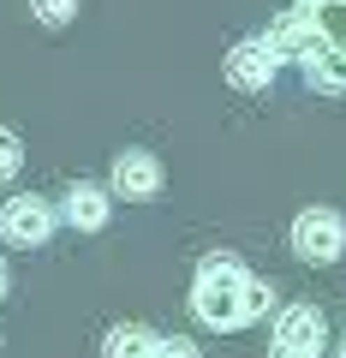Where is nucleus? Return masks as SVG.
Listing matches in <instances>:
<instances>
[{
  "label": "nucleus",
  "mask_w": 346,
  "mask_h": 358,
  "mask_svg": "<svg viewBox=\"0 0 346 358\" xmlns=\"http://www.w3.org/2000/svg\"><path fill=\"white\" fill-rule=\"evenodd\" d=\"M298 6H317V0H298Z\"/></svg>",
  "instance_id": "dca6fc26"
},
{
  "label": "nucleus",
  "mask_w": 346,
  "mask_h": 358,
  "mask_svg": "<svg viewBox=\"0 0 346 358\" xmlns=\"http://www.w3.org/2000/svg\"><path fill=\"white\" fill-rule=\"evenodd\" d=\"M334 358H346V346H340V352H334Z\"/></svg>",
  "instance_id": "f3484780"
},
{
  "label": "nucleus",
  "mask_w": 346,
  "mask_h": 358,
  "mask_svg": "<svg viewBox=\"0 0 346 358\" xmlns=\"http://www.w3.org/2000/svg\"><path fill=\"white\" fill-rule=\"evenodd\" d=\"M305 78L317 90H346V48H317L305 60Z\"/></svg>",
  "instance_id": "9d476101"
},
{
  "label": "nucleus",
  "mask_w": 346,
  "mask_h": 358,
  "mask_svg": "<svg viewBox=\"0 0 346 358\" xmlns=\"http://www.w3.org/2000/svg\"><path fill=\"white\" fill-rule=\"evenodd\" d=\"M18 167H24V143H18V131L0 126V179H13Z\"/></svg>",
  "instance_id": "ddd939ff"
},
{
  "label": "nucleus",
  "mask_w": 346,
  "mask_h": 358,
  "mask_svg": "<svg viewBox=\"0 0 346 358\" xmlns=\"http://www.w3.org/2000/svg\"><path fill=\"white\" fill-rule=\"evenodd\" d=\"M30 13H36V24L60 30V24H72V13H78V0H30Z\"/></svg>",
  "instance_id": "f8f14e48"
},
{
  "label": "nucleus",
  "mask_w": 346,
  "mask_h": 358,
  "mask_svg": "<svg viewBox=\"0 0 346 358\" xmlns=\"http://www.w3.org/2000/svg\"><path fill=\"white\" fill-rule=\"evenodd\" d=\"M329 346V322L317 305H287L275 317V358H322Z\"/></svg>",
  "instance_id": "7ed1b4c3"
},
{
  "label": "nucleus",
  "mask_w": 346,
  "mask_h": 358,
  "mask_svg": "<svg viewBox=\"0 0 346 358\" xmlns=\"http://www.w3.org/2000/svg\"><path fill=\"white\" fill-rule=\"evenodd\" d=\"M269 54L275 60H310V54L322 48V36H317V18H310V6H298V13H281L269 24Z\"/></svg>",
  "instance_id": "39448f33"
},
{
  "label": "nucleus",
  "mask_w": 346,
  "mask_h": 358,
  "mask_svg": "<svg viewBox=\"0 0 346 358\" xmlns=\"http://www.w3.org/2000/svg\"><path fill=\"white\" fill-rule=\"evenodd\" d=\"M108 192L126 197V203H143V197H155V192H161V162H155L150 150H126V155H114Z\"/></svg>",
  "instance_id": "20e7f679"
},
{
  "label": "nucleus",
  "mask_w": 346,
  "mask_h": 358,
  "mask_svg": "<svg viewBox=\"0 0 346 358\" xmlns=\"http://www.w3.org/2000/svg\"><path fill=\"white\" fill-rule=\"evenodd\" d=\"M108 215H114V192H108V185H84V179H78L72 192H66V221H72L78 233H102Z\"/></svg>",
  "instance_id": "6e6552de"
},
{
  "label": "nucleus",
  "mask_w": 346,
  "mask_h": 358,
  "mask_svg": "<svg viewBox=\"0 0 346 358\" xmlns=\"http://www.w3.org/2000/svg\"><path fill=\"white\" fill-rule=\"evenodd\" d=\"M192 310H197L203 329H221V334H227V329H245V322L269 317V287L257 281L233 251H215V257H203V268H197Z\"/></svg>",
  "instance_id": "f257e3e1"
},
{
  "label": "nucleus",
  "mask_w": 346,
  "mask_h": 358,
  "mask_svg": "<svg viewBox=\"0 0 346 358\" xmlns=\"http://www.w3.org/2000/svg\"><path fill=\"white\" fill-rule=\"evenodd\" d=\"M275 54H269V42H239V48L227 54V84L233 90H269L275 84Z\"/></svg>",
  "instance_id": "0eeeda50"
},
{
  "label": "nucleus",
  "mask_w": 346,
  "mask_h": 358,
  "mask_svg": "<svg viewBox=\"0 0 346 358\" xmlns=\"http://www.w3.org/2000/svg\"><path fill=\"white\" fill-rule=\"evenodd\" d=\"M0 233L30 251V245H42V239L54 233V209L42 203V197H13V203L0 209Z\"/></svg>",
  "instance_id": "423d86ee"
},
{
  "label": "nucleus",
  "mask_w": 346,
  "mask_h": 358,
  "mask_svg": "<svg viewBox=\"0 0 346 358\" xmlns=\"http://www.w3.org/2000/svg\"><path fill=\"white\" fill-rule=\"evenodd\" d=\"M155 346H161V334L143 329V322H120V329H108V358H155Z\"/></svg>",
  "instance_id": "1a4fd4ad"
},
{
  "label": "nucleus",
  "mask_w": 346,
  "mask_h": 358,
  "mask_svg": "<svg viewBox=\"0 0 346 358\" xmlns=\"http://www.w3.org/2000/svg\"><path fill=\"white\" fill-rule=\"evenodd\" d=\"M6 287H13V275H6V263H0V299H6Z\"/></svg>",
  "instance_id": "2eb2a0df"
},
{
  "label": "nucleus",
  "mask_w": 346,
  "mask_h": 358,
  "mask_svg": "<svg viewBox=\"0 0 346 358\" xmlns=\"http://www.w3.org/2000/svg\"><path fill=\"white\" fill-rule=\"evenodd\" d=\"M155 358H197V346L185 341V334H173V341L161 334V346H155Z\"/></svg>",
  "instance_id": "4468645a"
},
{
  "label": "nucleus",
  "mask_w": 346,
  "mask_h": 358,
  "mask_svg": "<svg viewBox=\"0 0 346 358\" xmlns=\"http://www.w3.org/2000/svg\"><path fill=\"white\" fill-rule=\"evenodd\" d=\"M310 18H317L322 48H346V0H317V6H310Z\"/></svg>",
  "instance_id": "9b49d317"
},
{
  "label": "nucleus",
  "mask_w": 346,
  "mask_h": 358,
  "mask_svg": "<svg viewBox=\"0 0 346 358\" xmlns=\"http://www.w3.org/2000/svg\"><path fill=\"white\" fill-rule=\"evenodd\" d=\"M293 251L305 257V263H340V251H346V221L334 215V209H298V221H293Z\"/></svg>",
  "instance_id": "f03ea898"
}]
</instances>
